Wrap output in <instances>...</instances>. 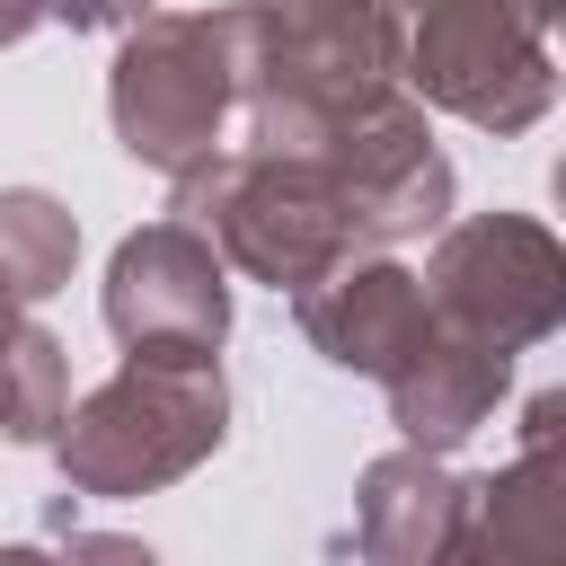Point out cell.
<instances>
[{"instance_id":"7c38bea8","label":"cell","mask_w":566,"mask_h":566,"mask_svg":"<svg viewBox=\"0 0 566 566\" xmlns=\"http://www.w3.org/2000/svg\"><path fill=\"white\" fill-rule=\"evenodd\" d=\"M150 0H53V18L62 27H133Z\"/></svg>"},{"instance_id":"8fae6325","label":"cell","mask_w":566,"mask_h":566,"mask_svg":"<svg viewBox=\"0 0 566 566\" xmlns=\"http://www.w3.org/2000/svg\"><path fill=\"white\" fill-rule=\"evenodd\" d=\"M71 256H80V221H71L53 195L9 186V195H0V292L35 310L44 292L71 283Z\"/></svg>"},{"instance_id":"ba28073f","label":"cell","mask_w":566,"mask_h":566,"mask_svg":"<svg viewBox=\"0 0 566 566\" xmlns=\"http://www.w3.org/2000/svg\"><path fill=\"white\" fill-rule=\"evenodd\" d=\"M301 327H310V345L327 363L389 380L442 318H433V301H424L416 274H398L380 256H336L318 283H301Z\"/></svg>"},{"instance_id":"30bf717a","label":"cell","mask_w":566,"mask_h":566,"mask_svg":"<svg viewBox=\"0 0 566 566\" xmlns=\"http://www.w3.org/2000/svg\"><path fill=\"white\" fill-rule=\"evenodd\" d=\"M451 504L460 486H442L424 460H380L363 478V548L371 557H424V548H451Z\"/></svg>"},{"instance_id":"6da1fadb","label":"cell","mask_w":566,"mask_h":566,"mask_svg":"<svg viewBox=\"0 0 566 566\" xmlns=\"http://www.w3.org/2000/svg\"><path fill=\"white\" fill-rule=\"evenodd\" d=\"M548 18L557 0H380L389 71L486 133H522L548 115Z\"/></svg>"},{"instance_id":"4fadbf2b","label":"cell","mask_w":566,"mask_h":566,"mask_svg":"<svg viewBox=\"0 0 566 566\" xmlns=\"http://www.w3.org/2000/svg\"><path fill=\"white\" fill-rule=\"evenodd\" d=\"M53 18V0H0V44H18L27 27H44Z\"/></svg>"},{"instance_id":"9c48e42d","label":"cell","mask_w":566,"mask_h":566,"mask_svg":"<svg viewBox=\"0 0 566 566\" xmlns=\"http://www.w3.org/2000/svg\"><path fill=\"white\" fill-rule=\"evenodd\" d=\"M380 389H389L398 433H407L416 451H451V442L495 407V389H504V345H478V336H460V327H433Z\"/></svg>"},{"instance_id":"5b68a950","label":"cell","mask_w":566,"mask_h":566,"mask_svg":"<svg viewBox=\"0 0 566 566\" xmlns=\"http://www.w3.org/2000/svg\"><path fill=\"white\" fill-rule=\"evenodd\" d=\"M433 318L478 336V345H539L566 310V256L539 221L522 212H486V221H460L442 230L433 248V283H424Z\"/></svg>"},{"instance_id":"3957f363","label":"cell","mask_w":566,"mask_h":566,"mask_svg":"<svg viewBox=\"0 0 566 566\" xmlns=\"http://www.w3.org/2000/svg\"><path fill=\"white\" fill-rule=\"evenodd\" d=\"M177 212L203 221L256 283L301 292L318 283L336 256H354V212L345 186L327 168V150H239V159H203L177 177Z\"/></svg>"},{"instance_id":"7a4b0ae2","label":"cell","mask_w":566,"mask_h":566,"mask_svg":"<svg viewBox=\"0 0 566 566\" xmlns=\"http://www.w3.org/2000/svg\"><path fill=\"white\" fill-rule=\"evenodd\" d=\"M221 416L230 398L212 354H133L106 389L62 407V478L80 495H150L221 442Z\"/></svg>"},{"instance_id":"277c9868","label":"cell","mask_w":566,"mask_h":566,"mask_svg":"<svg viewBox=\"0 0 566 566\" xmlns=\"http://www.w3.org/2000/svg\"><path fill=\"white\" fill-rule=\"evenodd\" d=\"M239 97V9H195V18H133L106 106L133 159L186 177L221 150V115Z\"/></svg>"},{"instance_id":"52a82bcc","label":"cell","mask_w":566,"mask_h":566,"mask_svg":"<svg viewBox=\"0 0 566 566\" xmlns=\"http://www.w3.org/2000/svg\"><path fill=\"white\" fill-rule=\"evenodd\" d=\"M327 168L345 186L354 212V248L363 239H416L451 212V159L424 142V115L407 97H363L336 133H327Z\"/></svg>"},{"instance_id":"8992f818","label":"cell","mask_w":566,"mask_h":566,"mask_svg":"<svg viewBox=\"0 0 566 566\" xmlns=\"http://www.w3.org/2000/svg\"><path fill=\"white\" fill-rule=\"evenodd\" d=\"M106 327L124 336V354H212L230 336V283L212 239L177 212L150 221L115 248L106 265Z\"/></svg>"}]
</instances>
